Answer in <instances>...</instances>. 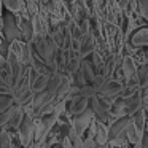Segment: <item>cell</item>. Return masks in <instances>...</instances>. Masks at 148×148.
<instances>
[{
  "label": "cell",
  "instance_id": "1",
  "mask_svg": "<svg viewBox=\"0 0 148 148\" xmlns=\"http://www.w3.org/2000/svg\"><path fill=\"white\" fill-rule=\"evenodd\" d=\"M10 53L24 65V67H30L32 65V58H34V51H32V45L26 43L23 40H16V42L10 43Z\"/></svg>",
  "mask_w": 148,
  "mask_h": 148
},
{
  "label": "cell",
  "instance_id": "2",
  "mask_svg": "<svg viewBox=\"0 0 148 148\" xmlns=\"http://www.w3.org/2000/svg\"><path fill=\"white\" fill-rule=\"evenodd\" d=\"M34 119H35L34 116L24 113L23 123L18 129V137H19L23 148H30L34 143Z\"/></svg>",
  "mask_w": 148,
  "mask_h": 148
},
{
  "label": "cell",
  "instance_id": "3",
  "mask_svg": "<svg viewBox=\"0 0 148 148\" xmlns=\"http://www.w3.org/2000/svg\"><path fill=\"white\" fill-rule=\"evenodd\" d=\"M123 89H124V86H123L118 80H115V78H110L108 80V78H107L105 83H103L102 86H100V89L97 91V96L103 100H110V99L118 97L119 94L123 92Z\"/></svg>",
  "mask_w": 148,
  "mask_h": 148
},
{
  "label": "cell",
  "instance_id": "4",
  "mask_svg": "<svg viewBox=\"0 0 148 148\" xmlns=\"http://www.w3.org/2000/svg\"><path fill=\"white\" fill-rule=\"evenodd\" d=\"M3 37L8 43L21 40V30L16 24V18L13 13H7L3 16Z\"/></svg>",
  "mask_w": 148,
  "mask_h": 148
},
{
  "label": "cell",
  "instance_id": "5",
  "mask_svg": "<svg viewBox=\"0 0 148 148\" xmlns=\"http://www.w3.org/2000/svg\"><path fill=\"white\" fill-rule=\"evenodd\" d=\"M92 121H94V113L91 108H88L84 113H81V115L73 118V121H72V132H75L77 135L83 137V134L92 124Z\"/></svg>",
  "mask_w": 148,
  "mask_h": 148
},
{
  "label": "cell",
  "instance_id": "6",
  "mask_svg": "<svg viewBox=\"0 0 148 148\" xmlns=\"http://www.w3.org/2000/svg\"><path fill=\"white\" fill-rule=\"evenodd\" d=\"M121 72H123V77H124V81L127 83V86H134V83H137L138 69H137V64L134 62V59L129 54L124 56V59H123Z\"/></svg>",
  "mask_w": 148,
  "mask_h": 148
},
{
  "label": "cell",
  "instance_id": "7",
  "mask_svg": "<svg viewBox=\"0 0 148 148\" xmlns=\"http://www.w3.org/2000/svg\"><path fill=\"white\" fill-rule=\"evenodd\" d=\"M89 105H91L89 108L92 110L94 116H96V119H99V123H102V124L108 123V119H110V107L107 105L99 96H96L94 99H91Z\"/></svg>",
  "mask_w": 148,
  "mask_h": 148
},
{
  "label": "cell",
  "instance_id": "8",
  "mask_svg": "<svg viewBox=\"0 0 148 148\" xmlns=\"http://www.w3.org/2000/svg\"><path fill=\"white\" fill-rule=\"evenodd\" d=\"M32 27L35 37H46L49 35V16L40 11L37 16L32 18Z\"/></svg>",
  "mask_w": 148,
  "mask_h": 148
},
{
  "label": "cell",
  "instance_id": "9",
  "mask_svg": "<svg viewBox=\"0 0 148 148\" xmlns=\"http://www.w3.org/2000/svg\"><path fill=\"white\" fill-rule=\"evenodd\" d=\"M129 124H131V118L129 116H123V118H118L116 121H113L112 126L108 127V142L123 134H126V129L129 127Z\"/></svg>",
  "mask_w": 148,
  "mask_h": 148
},
{
  "label": "cell",
  "instance_id": "10",
  "mask_svg": "<svg viewBox=\"0 0 148 148\" xmlns=\"http://www.w3.org/2000/svg\"><path fill=\"white\" fill-rule=\"evenodd\" d=\"M96 51V38H94V35L91 32L84 34L83 38L80 40V51H78V56H80V59L83 61L86 56L92 54V53Z\"/></svg>",
  "mask_w": 148,
  "mask_h": 148
},
{
  "label": "cell",
  "instance_id": "11",
  "mask_svg": "<svg viewBox=\"0 0 148 148\" xmlns=\"http://www.w3.org/2000/svg\"><path fill=\"white\" fill-rule=\"evenodd\" d=\"M143 108V99H142L140 94H134L131 97H126L124 99V113L126 116H134L138 110Z\"/></svg>",
  "mask_w": 148,
  "mask_h": 148
},
{
  "label": "cell",
  "instance_id": "12",
  "mask_svg": "<svg viewBox=\"0 0 148 148\" xmlns=\"http://www.w3.org/2000/svg\"><path fill=\"white\" fill-rule=\"evenodd\" d=\"M129 45L134 46V48L148 46V27H140V29L135 30L129 38Z\"/></svg>",
  "mask_w": 148,
  "mask_h": 148
},
{
  "label": "cell",
  "instance_id": "13",
  "mask_svg": "<svg viewBox=\"0 0 148 148\" xmlns=\"http://www.w3.org/2000/svg\"><path fill=\"white\" fill-rule=\"evenodd\" d=\"M88 108H89V100L84 99V97H80V96H78V97H75V99L70 100L69 113H70V115H73V118H75V116L84 113Z\"/></svg>",
  "mask_w": 148,
  "mask_h": 148
},
{
  "label": "cell",
  "instance_id": "14",
  "mask_svg": "<svg viewBox=\"0 0 148 148\" xmlns=\"http://www.w3.org/2000/svg\"><path fill=\"white\" fill-rule=\"evenodd\" d=\"M131 121H132V124H134L135 131L138 132V135L142 137L143 132H145V124H147V119H145V110L143 108L138 110L134 116H131Z\"/></svg>",
  "mask_w": 148,
  "mask_h": 148
},
{
  "label": "cell",
  "instance_id": "15",
  "mask_svg": "<svg viewBox=\"0 0 148 148\" xmlns=\"http://www.w3.org/2000/svg\"><path fill=\"white\" fill-rule=\"evenodd\" d=\"M53 77V75H51ZM48 75H38V77L35 78V80L32 81V92L34 94H38V92H43V91L48 89V84H49V78Z\"/></svg>",
  "mask_w": 148,
  "mask_h": 148
},
{
  "label": "cell",
  "instance_id": "16",
  "mask_svg": "<svg viewBox=\"0 0 148 148\" xmlns=\"http://www.w3.org/2000/svg\"><path fill=\"white\" fill-rule=\"evenodd\" d=\"M107 142H108V129L105 127V124L97 123L96 124V143L99 147H102V145H107Z\"/></svg>",
  "mask_w": 148,
  "mask_h": 148
},
{
  "label": "cell",
  "instance_id": "17",
  "mask_svg": "<svg viewBox=\"0 0 148 148\" xmlns=\"http://www.w3.org/2000/svg\"><path fill=\"white\" fill-rule=\"evenodd\" d=\"M2 5H3V8L8 10V13L16 14L24 8L26 2H24V0H2Z\"/></svg>",
  "mask_w": 148,
  "mask_h": 148
},
{
  "label": "cell",
  "instance_id": "18",
  "mask_svg": "<svg viewBox=\"0 0 148 148\" xmlns=\"http://www.w3.org/2000/svg\"><path fill=\"white\" fill-rule=\"evenodd\" d=\"M110 113H112V115H115L116 119L126 116V113H124V99H121V97H119V99H116L115 102H113V105L110 107Z\"/></svg>",
  "mask_w": 148,
  "mask_h": 148
},
{
  "label": "cell",
  "instance_id": "19",
  "mask_svg": "<svg viewBox=\"0 0 148 148\" xmlns=\"http://www.w3.org/2000/svg\"><path fill=\"white\" fill-rule=\"evenodd\" d=\"M0 148H14L13 132L0 131Z\"/></svg>",
  "mask_w": 148,
  "mask_h": 148
},
{
  "label": "cell",
  "instance_id": "20",
  "mask_svg": "<svg viewBox=\"0 0 148 148\" xmlns=\"http://www.w3.org/2000/svg\"><path fill=\"white\" fill-rule=\"evenodd\" d=\"M126 137H127V142H129V143H132V145H138L142 142V137L138 135V132L135 131L132 121H131V124H129V127L126 129Z\"/></svg>",
  "mask_w": 148,
  "mask_h": 148
},
{
  "label": "cell",
  "instance_id": "21",
  "mask_svg": "<svg viewBox=\"0 0 148 148\" xmlns=\"http://www.w3.org/2000/svg\"><path fill=\"white\" fill-rule=\"evenodd\" d=\"M13 105H16V100L13 96H0V113L7 112Z\"/></svg>",
  "mask_w": 148,
  "mask_h": 148
},
{
  "label": "cell",
  "instance_id": "22",
  "mask_svg": "<svg viewBox=\"0 0 148 148\" xmlns=\"http://www.w3.org/2000/svg\"><path fill=\"white\" fill-rule=\"evenodd\" d=\"M96 96H97V89L94 86H91V84H86V86L80 88V97H84V99L91 100Z\"/></svg>",
  "mask_w": 148,
  "mask_h": 148
},
{
  "label": "cell",
  "instance_id": "23",
  "mask_svg": "<svg viewBox=\"0 0 148 148\" xmlns=\"http://www.w3.org/2000/svg\"><path fill=\"white\" fill-rule=\"evenodd\" d=\"M137 7H138V11H140L142 18L148 21V0H137Z\"/></svg>",
  "mask_w": 148,
  "mask_h": 148
},
{
  "label": "cell",
  "instance_id": "24",
  "mask_svg": "<svg viewBox=\"0 0 148 148\" xmlns=\"http://www.w3.org/2000/svg\"><path fill=\"white\" fill-rule=\"evenodd\" d=\"M110 143H112L113 147H124V145L129 143V142H127V137H126V134H123V135H119V137H116V138H113V140H110Z\"/></svg>",
  "mask_w": 148,
  "mask_h": 148
},
{
  "label": "cell",
  "instance_id": "25",
  "mask_svg": "<svg viewBox=\"0 0 148 148\" xmlns=\"http://www.w3.org/2000/svg\"><path fill=\"white\" fill-rule=\"evenodd\" d=\"M135 27V19L134 18H127V27H126V38L132 37V30Z\"/></svg>",
  "mask_w": 148,
  "mask_h": 148
},
{
  "label": "cell",
  "instance_id": "26",
  "mask_svg": "<svg viewBox=\"0 0 148 148\" xmlns=\"http://www.w3.org/2000/svg\"><path fill=\"white\" fill-rule=\"evenodd\" d=\"M61 147L62 148H73L72 147V140H70V137H69V134L64 135V138H62V142H61Z\"/></svg>",
  "mask_w": 148,
  "mask_h": 148
},
{
  "label": "cell",
  "instance_id": "27",
  "mask_svg": "<svg viewBox=\"0 0 148 148\" xmlns=\"http://www.w3.org/2000/svg\"><path fill=\"white\" fill-rule=\"evenodd\" d=\"M96 140H92V138H84L83 140V148H96Z\"/></svg>",
  "mask_w": 148,
  "mask_h": 148
},
{
  "label": "cell",
  "instance_id": "28",
  "mask_svg": "<svg viewBox=\"0 0 148 148\" xmlns=\"http://www.w3.org/2000/svg\"><path fill=\"white\" fill-rule=\"evenodd\" d=\"M142 148H148V129L143 132V135H142V142H140Z\"/></svg>",
  "mask_w": 148,
  "mask_h": 148
},
{
  "label": "cell",
  "instance_id": "29",
  "mask_svg": "<svg viewBox=\"0 0 148 148\" xmlns=\"http://www.w3.org/2000/svg\"><path fill=\"white\" fill-rule=\"evenodd\" d=\"M143 110L148 113V96H147V97H143Z\"/></svg>",
  "mask_w": 148,
  "mask_h": 148
},
{
  "label": "cell",
  "instance_id": "30",
  "mask_svg": "<svg viewBox=\"0 0 148 148\" xmlns=\"http://www.w3.org/2000/svg\"><path fill=\"white\" fill-rule=\"evenodd\" d=\"M0 35H3V19L0 18Z\"/></svg>",
  "mask_w": 148,
  "mask_h": 148
},
{
  "label": "cell",
  "instance_id": "31",
  "mask_svg": "<svg viewBox=\"0 0 148 148\" xmlns=\"http://www.w3.org/2000/svg\"><path fill=\"white\" fill-rule=\"evenodd\" d=\"M51 0H40V5H46V3H49Z\"/></svg>",
  "mask_w": 148,
  "mask_h": 148
},
{
  "label": "cell",
  "instance_id": "32",
  "mask_svg": "<svg viewBox=\"0 0 148 148\" xmlns=\"http://www.w3.org/2000/svg\"><path fill=\"white\" fill-rule=\"evenodd\" d=\"M99 148H108V145H102V147H99Z\"/></svg>",
  "mask_w": 148,
  "mask_h": 148
},
{
  "label": "cell",
  "instance_id": "33",
  "mask_svg": "<svg viewBox=\"0 0 148 148\" xmlns=\"http://www.w3.org/2000/svg\"><path fill=\"white\" fill-rule=\"evenodd\" d=\"M0 5H2V0H0Z\"/></svg>",
  "mask_w": 148,
  "mask_h": 148
}]
</instances>
